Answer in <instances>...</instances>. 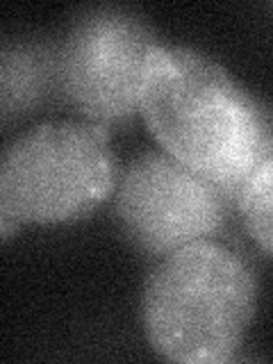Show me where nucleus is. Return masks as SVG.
<instances>
[{
	"mask_svg": "<svg viewBox=\"0 0 273 364\" xmlns=\"http://www.w3.org/2000/svg\"><path fill=\"white\" fill-rule=\"evenodd\" d=\"M139 112L159 146L228 203L237 205L246 180L273 157V109L196 48L159 43L151 53Z\"/></svg>",
	"mask_w": 273,
	"mask_h": 364,
	"instance_id": "nucleus-1",
	"label": "nucleus"
},
{
	"mask_svg": "<svg viewBox=\"0 0 273 364\" xmlns=\"http://www.w3.org/2000/svg\"><path fill=\"white\" fill-rule=\"evenodd\" d=\"M257 276L235 250L210 239L164 255L141 291V328L159 358L230 362L255 316Z\"/></svg>",
	"mask_w": 273,
	"mask_h": 364,
	"instance_id": "nucleus-2",
	"label": "nucleus"
},
{
	"mask_svg": "<svg viewBox=\"0 0 273 364\" xmlns=\"http://www.w3.org/2000/svg\"><path fill=\"white\" fill-rule=\"evenodd\" d=\"M119 178L107 128L43 123L16 136L0 157V212L21 225L82 221L112 196Z\"/></svg>",
	"mask_w": 273,
	"mask_h": 364,
	"instance_id": "nucleus-3",
	"label": "nucleus"
},
{
	"mask_svg": "<svg viewBox=\"0 0 273 364\" xmlns=\"http://www.w3.org/2000/svg\"><path fill=\"white\" fill-rule=\"evenodd\" d=\"M157 46L155 30L136 11L91 7L55 46L57 89L89 123L117 128L139 109L146 64Z\"/></svg>",
	"mask_w": 273,
	"mask_h": 364,
	"instance_id": "nucleus-4",
	"label": "nucleus"
},
{
	"mask_svg": "<svg viewBox=\"0 0 273 364\" xmlns=\"http://www.w3.org/2000/svg\"><path fill=\"white\" fill-rule=\"evenodd\" d=\"M230 203L212 180L173 155L134 157L117 185V221L128 242L146 255L173 250L214 235Z\"/></svg>",
	"mask_w": 273,
	"mask_h": 364,
	"instance_id": "nucleus-5",
	"label": "nucleus"
},
{
	"mask_svg": "<svg viewBox=\"0 0 273 364\" xmlns=\"http://www.w3.org/2000/svg\"><path fill=\"white\" fill-rule=\"evenodd\" d=\"M57 87L55 50L41 41H7L0 55V109L3 123L30 114L50 87Z\"/></svg>",
	"mask_w": 273,
	"mask_h": 364,
	"instance_id": "nucleus-6",
	"label": "nucleus"
},
{
	"mask_svg": "<svg viewBox=\"0 0 273 364\" xmlns=\"http://www.w3.org/2000/svg\"><path fill=\"white\" fill-rule=\"evenodd\" d=\"M237 210L248 237L273 257V157L255 168L239 191Z\"/></svg>",
	"mask_w": 273,
	"mask_h": 364,
	"instance_id": "nucleus-7",
	"label": "nucleus"
},
{
	"mask_svg": "<svg viewBox=\"0 0 273 364\" xmlns=\"http://www.w3.org/2000/svg\"><path fill=\"white\" fill-rule=\"evenodd\" d=\"M18 228H21V223L14 219V216L7 212H0V237H3V244L9 242L11 235H14Z\"/></svg>",
	"mask_w": 273,
	"mask_h": 364,
	"instance_id": "nucleus-8",
	"label": "nucleus"
}]
</instances>
